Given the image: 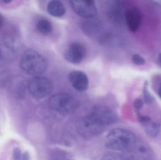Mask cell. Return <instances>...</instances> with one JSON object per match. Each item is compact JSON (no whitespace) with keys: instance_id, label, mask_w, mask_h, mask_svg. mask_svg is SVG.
<instances>
[{"instance_id":"1","label":"cell","mask_w":161,"mask_h":160,"mask_svg":"<svg viewBox=\"0 0 161 160\" xmlns=\"http://www.w3.org/2000/svg\"><path fill=\"white\" fill-rule=\"evenodd\" d=\"M136 144L135 134L125 129H114L108 133L105 139L107 147L114 151L131 152Z\"/></svg>"},{"instance_id":"2","label":"cell","mask_w":161,"mask_h":160,"mask_svg":"<svg viewBox=\"0 0 161 160\" xmlns=\"http://www.w3.org/2000/svg\"><path fill=\"white\" fill-rule=\"evenodd\" d=\"M22 70L28 75L37 76L44 73L48 67L46 58L41 54L34 50L25 51L20 60Z\"/></svg>"},{"instance_id":"3","label":"cell","mask_w":161,"mask_h":160,"mask_svg":"<svg viewBox=\"0 0 161 160\" xmlns=\"http://www.w3.org/2000/svg\"><path fill=\"white\" fill-rule=\"evenodd\" d=\"M48 103L52 110L64 115L73 113L79 106L77 100L66 93H58L52 96Z\"/></svg>"},{"instance_id":"4","label":"cell","mask_w":161,"mask_h":160,"mask_svg":"<svg viewBox=\"0 0 161 160\" xmlns=\"http://www.w3.org/2000/svg\"><path fill=\"white\" fill-rule=\"evenodd\" d=\"M27 89L31 96L36 99H42L49 95L53 91L52 82L43 77H36L28 82Z\"/></svg>"},{"instance_id":"5","label":"cell","mask_w":161,"mask_h":160,"mask_svg":"<svg viewBox=\"0 0 161 160\" xmlns=\"http://www.w3.org/2000/svg\"><path fill=\"white\" fill-rule=\"evenodd\" d=\"M106 127L99 124L89 115L82 117L76 124L78 133L85 138H92L101 134Z\"/></svg>"},{"instance_id":"6","label":"cell","mask_w":161,"mask_h":160,"mask_svg":"<svg viewBox=\"0 0 161 160\" xmlns=\"http://www.w3.org/2000/svg\"><path fill=\"white\" fill-rule=\"evenodd\" d=\"M88 115L106 127L114 123L116 119V115L114 111L104 105H96Z\"/></svg>"},{"instance_id":"7","label":"cell","mask_w":161,"mask_h":160,"mask_svg":"<svg viewBox=\"0 0 161 160\" xmlns=\"http://www.w3.org/2000/svg\"><path fill=\"white\" fill-rule=\"evenodd\" d=\"M70 3L75 12L84 18H93L97 14V8L93 1L76 0L70 1Z\"/></svg>"},{"instance_id":"8","label":"cell","mask_w":161,"mask_h":160,"mask_svg":"<svg viewBox=\"0 0 161 160\" xmlns=\"http://www.w3.org/2000/svg\"><path fill=\"white\" fill-rule=\"evenodd\" d=\"M86 53V49L82 44L79 42H72L65 50L64 57L71 64H78L83 61Z\"/></svg>"},{"instance_id":"9","label":"cell","mask_w":161,"mask_h":160,"mask_svg":"<svg viewBox=\"0 0 161 160\" xmlns=\"http://www.w3.org/2000/svg\"><path fill=\"white\" fill-rule=\"evenodd\" d=\"M125 19L129 30L130 32H136L142 24V14L138 8H131L126 11Z\"/></svg>"},{"instance_id":"10","label":"cell","mask_w":161,"mask_h":160,"mask_svg":"<svg viewBox=\"0 0 161 160\" xmlns=\"http://www.w3.org/2000/svg\"><path fill=\"white\" fill-rule=\"evenodd\" d=\"M69 80L72 86L78 92H84L89 87V79L82 71L76 70L70 72Z\"/></svg>"},{"instance_id":"11","label":"cell","mask_w":161,"mask_h":160,"mask_svg":"<svg viewBox=\"0 0 161 160\" xmlns=\"http://www.w3.org/2000/svg\"><path fill=\"white\" fill-rule=\"evenodd\" d=\"M10 91L12 95L18 99H24L26 96V86L20 79H16L12 82Z\"/></svg>"},{"instance_id":"12","label":"cell","mask_w":161,"mask_h":160,"mask_svg":"<svg viewBox=\"0 0 161 160\" xmlns=\"http://www.w3.org/2000/svg\"><path fill=\"white\" fill-rule=\"evenodd\" d=\"M47 11L53 17L60 18L65 14L66 8L60 1H52L48 3Z\"/></svg>"},{"instance_id":"13","label":"cell","mask_w":161,"mask_h":160,"mask_svg":"<svg viewBox=\"0 0 161 160\" xmlns=\"http://www.w3.org/2000/svg\"><path fill=\"white\" fill-rule=\"evenodd\" d=\"M143 126L144 127L146 133L150 137H156L159 134L160 131V126L157 122L150 121Z\"/></svg>"},{"instance_id":"14","label":"cell","mask_w":161,"mask_h":160,"mask_svg":"<svg viewBox=\"0 0 161 160\" xmlns=\"http://www.w3.org/2000/svg\"><path fill=\"white\" fill-rule=\"evenodd\" d=\"M36 28L38 31L42 34L47 35L50 34L53 31L52 23L47 19L40 20L36 23Z\"/></svg>"},{"instance_id":"15","label":"cell","mask_w":161,"mask_h":160,"mask_svg":"<svg viewBox=\"0 0 161 160\" xmlns=\"http://www.w3.org/2000/svg\"><path fill=\"white\" fill-rule=\"evenodd\" d=\"M148 83L147 81L145 82L143 87V95L145 101L147 103L150 104L154 101V99L149 93L148 89Z\"/></svg>"},{"instance_id":"16","label":"cell","mask_w":161,"mask_h":160,"mask_svg":"<svg viewBox=\"0 0 161 160\" xmlns=\"http://www.w3.org/2000/svg\"><path fill=\"white\" fill-rule=\"evenodd\" d=\"M132 61L134 64L138 65H142L145 64L144 58L138 54H135L132 56Z\"/></svg>"},{"instance_id":"17","label":"cell","mask_w":161,"mask_h":160,"mask_svg":"<svg viewBox=\"0 0 161 160\" xmlns=\"http://www.w3.org/2000/svg\"><path fill=\"white\" fill-rule=\"evenodd\" d=\"M143 105L142 101L140 99H137L134 101V107L136 111H139Z\"/></svg>"},{"instance_id":"18","label":"cell","mask_w":161,"mask_h":160,"mask_svg":"<svg viewBox=\"0 0 161 160\" xmlns=\"http://www.w3.org/2000/svg\"><path fill=\"white\" fill-rule=\"evenodd\" d=\"M13 157L16 160H22L23 155H22L20 150L19 148H16L13 152Z\"/></svg>"},{"instance_id":"19","label":"cell","mask_w":161,"mask_h":160,"mask_svg":"<svg viewBox=\"0 0 161 160\" xmlns=\"http://www.w3.org/2000/svg\"><path fill=\"white\" fill-rule=\"evenodd\" d=\"M139 120L140 123L142 125L148 123L151 121V118L149 116H140L139 117Z\"/></svg>"},{"instance_id":"20","label":"cell","mask_w":161,"mask_h":160,"mask_svg":"<svg viewBox=\"0 0 161 160\" xmlns=\"http://www.w3.org/2000/svg\"><path fill=\"white\" fill-rule=\"evenodd\" d=\"M119 157L112 155H107L102 158V160H120Z\"/></svg>"},{"instance_id":"21","label":"cell","mask_w":161,"mask_h":160,"mask_svg":"<svg viewBox=\"0 0 161 160\" xmlns=\"http://www.w3.org/2000/svg\"><path fill=\"white\" fill-rule=\"evenodd\" d=\"M4 18L3 17L2 14H0V29L3 27V24Z\"/></svg>"},{"instance_id":"22","label":"cell","mask_w":161,"mask_h":160,"mask_svg":"<svg viewBox=\"0 0 161 160\" xmlns=\"http://www.w3.org/2000/svg\"><path fill=\"white\" fill-rule=\"evenodd\" d=\"M22 160H29V156L27 153H25L23 155L22 159Z\"/></svg>"},{"instance_id":"23","label":"cell","mask_w":161,"mask_h":160,"mask_svg":"<svg viewBox=\"0 0 161 160\" xmlns=\"http://www.w3.org/2000/svg\"><path fill=\"white\" fill-rule=\"evenodd\" d=\"M158 61L160 66L161 67V53L159 54L158 57Z\"/></svg>"},{"instance_id":"24","label":"cell","mask_w":161,"mask_h":160,"mask_svg":"<svg viewBox=\"0 0 161 160\" xmlns=\"http://www.w3.org/2000/svg\"><path fill=\"white\" fill-rule=\"evenodd\" d=\"M158 94L159 96L160 97L161 99V84L160 85L159 88L158 92Z\"/></svg>"},{"instance_id":"25","label":"cell","mask_w":161,"mask_h":160,"mask_svg":"<svg viewBox=\"0 0 161 160\" xmlns=\"http://www.w3.org/2000/svg\"><path fill=\"white\" fill-rule=\"evenodd\" d=\"M2 58H3V54H2V51L0 50V65L2 62Z\"/></svg>"},{"instance_id":"26","label":"cell","mask_w":161,"mask_h":160,"mask_svg":"<svg viewBox=\"0 0 161 160\" xmlns=\"http://www.w3.org/2000/svg\"><path fill=\"white\" fill-rule=\"evenodd\" d=\"M11 1H2V2H3V3H4L7 4V3H10L11 2Z\"/></svg>"},{"instance_id":"27","label":"cell","mask_w":161,"mask_h":160,"mask_svg":"<svg viewBox=\"0 0 161 160\" xmlns=\"http://www.w3.org/2000/svg\"><path fill=\"white\" fill-rule=\"evenodd\" d=\"M0 50H1V44H0Z\"/></svg>"}]
</instances>
